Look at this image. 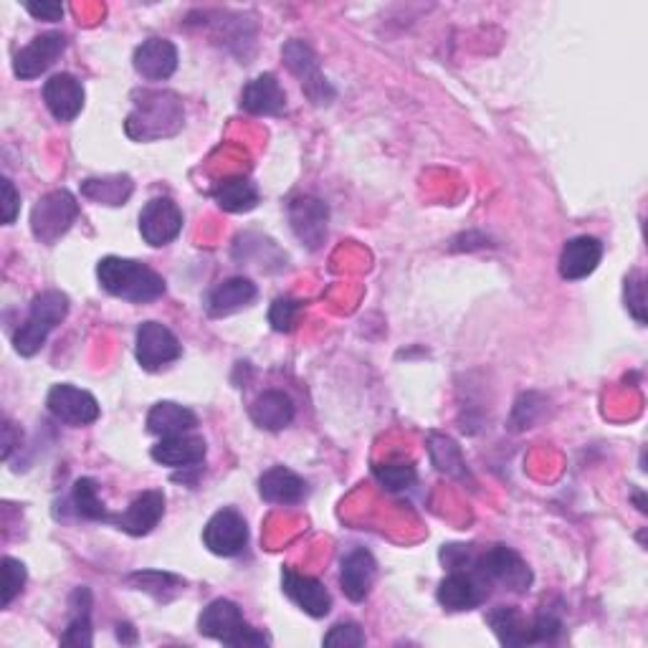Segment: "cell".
I'll use <instances>...</instances> for the list:
<instances>
[{"label":"cell","mask_w":648,"mask_h":648,"mask_svg":"<svg viewBox=\"0 0 648 648\" xmlns=\"http://www.w3.org/2000/svg\"><path fill=\"white\" fill-rule=\"evenodd\" d=\"M135 107L127 115L125 133L137 143H155L178 135L186 125L182 100L168 90H143L135 92Z\"/></svg>","instance_id":"cell-1"},{"label":"cell","mask_w":648,"mask_h":648,"mask_svg":"<svg viewBox=\"0 0 648 648\" xmlns=\"http://www.w3.org/2000/svg\"><path fill=\"white\" fill-rule=\"evenodd\" d=\"M96 279L104 292L133 304L155 302L165 294V279L143 261L104 257L96 264Z\"/></svg>","instance_id":"cell-2"},{"label":"cell","mask_w":648,"mask_h":648,"mask_svg":"<svg viewBox=\"0 0 648 648\" xmlns=\"http://www.w3.org/2000/svg\"><path fill=\"white\" fill-rule=\"evenodd\" d=\"M69 314V296L56 289L41 292L33 296L31 312L25 322L15 330L13 347L21 357H33L41 353V347L46 345L51 332H54Z\"/></svg>","instance_id":"cell-3"},{"label":"cell","mask_w":648,"mask_h":648,"mask_svg":"<svg viewBox=\"0 0 648 648\" xmlns=\"http://www.w3.org/2000/svg\"><path fill=\"white\" fill-rule=\"evenodd\" d=\"M198 634L206 638H216L226 646L249 648V646H269V638L261 630L251 628L243 618L241 608L233 600L218 598L208 603L198 618Z\"/></svg>","instance_id":"cell-4"},{"label":"cell","mask_w":648,"mask_h":648,"mask_svg":"<svg viewBox=\"0 0 648 648\" xmlns=\"http://www.w3.org/2000/svg\"><path fill=\"white\" fill-rule=\"evenodd\" d=\"M79 218V203L69 190H51L39 198V203L31 210V231L33 239L46 247H54L64 236L72 231Z\"/></svg>","instance_id":"cell-5"},{"label":"cell","mask_w":648,"mask_h":648,"mask_svg":"<svg viewBox=\"0 0 648 648\" xmlns=\"http://www.w3.org/2000/svg\"><path fill=\"white\" fill-rule=\"evenodd\" d=\"M182 355L180 339L163 322H143L135 337V357L143 370L157 373L173 365Z\"/></svg>","instance_id":"cell-6"},{"label":"cell","mask_w":648,"mask_h":648,"mask_svg":"<svg viewBox=\"0 0 648 648\" xmlns=\"http://www.w3.org/2000/svg\"><path fill=\"white\" fill-rule=\"evenodd\" d=\"M479 571L484 573L489 583L502 585L510 593H527L534 581L530 565L524 563L522 555L506 545H494L484 555H479Z\"/></svg>","instance_id":"cell-7"},{"label":"cell","mask_w":648,"mask_h":648,"mask_svg":"<svg viewBox=\"0 0 648 648\" xmlns=\"http://www.w3.org/2000/svg\"><path fill=\"white\" fill-rule=\"evenodd\" d=\"M489 588H492V583L479 571L477 557L474 567H469V571H451L449 577H443L436 598H439L446 610H474L489 598Z\"/></svg>","instance_id":"cell-8"},{"label":"cell","mask_w":648,"mask_h":648,"mask_svg":"<svg viewBox=\"0 0 648 648\" xmlns=\"http://www.w3.org/2000/svg\"><path fill=\"white\" fill-rule=\"evenodd\" d=\"M203 542L210 553L218 557L241 555L249 545L247 520L236 510H231V506H223V510H218L208 520L203 530Z\"/></svg>","instance_id":"cell-9"},{"label":"cell","mask_w":648,"mask_h":648,"mask_svg":"<svg viewBox=\"0 0 648 648\" xmlns=\"http://www.w3.org/2000/svg\"><path fill=\"white\" fill-rule=\"evenodd\" d=\"M282 56L286 61L289 72H292L296 79H300L304 94L310 96L314 104H327L335 92L330 90L327 79L320 72V61L317 54H314L310 43H304L300 39L289 41L282 49Z\"/></svg>","instance_id":"cell-10"},{"label":"cell","mask_w":648,"mask_h":648,"mask_svg":"<svg viewBox=\"0 0 648 648\" xmlns=\"http://www.w3.org/2000/svg\"><path fill=\"white\" fill-rule=\"evenodd\" d=\"M46 408L49 414L66 426H92L100 420V403L82 388H74V385H54L46 396Z\"/></svg>","instance_id":"cell-11"},{"label":"cell","mask_w":648,"mask_h":648,"mask_svg":"<svg viewBox=\"0 0 648 648\" xmlns=\"http://www.w3.org/2000/svg\"><path fill=\"white\" fill-rule=\"evenodd\" d=\"M182 231V210L170 198L147 200L139 213V233L153 249H163L178 239Z\"/></svg>","instance_id":"cell-12"},{"label":"cell","mask_w":648,"mask_h":648,"mask_svg":"<svg viewBox=\"0 0 648 648\" xmlns=\"http://www.w3.org/2000/svg\"><path fill=\"white\" fill-rule=\"evenodd\" d=\"M69 46V39L64 33H41L33 39L29 46H23L13 59V74L19 79H36L43 72H49L56 64V59L64 54Z\"/></svg>","instance_id":"cell-13"},{"label":"cell","mask_w":648,"mask_h":648,"mask_svg":"<svg viewBox=\"0 0 648 648\" xmlns=\"http://www.w3.org/2000/svg\"><path fill=\"white\" fill-rule=\"evenodd\" d=\"M165 516V494L160 489H150L135 497V502L122 514H112V524L117 530L133 534V537H145L150 534Z\"/></svg>","instance_id":"cell-14"},{"label":"cell","mask_w":648,"mask_h":648,"mask_svg":"<svg viewBox=\"0 0 648 648\" xmlns=\"http://www.w3.org/2000/svg\"><path fill=\"white\" fill-rule=\"evenodd\" d=\"M282 588L289 595V600L296 603L306 616L324 618L332 610V595L324 588L317 577L296 573L294 567H284L282 573Z\"/></svg>","instance_id":"cell-15"},{"label":"cell","mask_w":648,"mask_h":648,"mask_svg":"<svg viewBox=\"0 0 648 648\" xmlns=\"http://www.w3.org/2000/svg\"><path fill=\"white\" fill-rule=\"evenodd\" d=\"M327 206L317 198H294L289 206V221H292V231L296 233L306 249H320L327 236Z\"/></svg>","instance_id":"cell-16"},{"label":"cell","mask_w":648,"mask_h":648,"mask_svg":"<svg viewBox=\"0 0 648 648\" xmlns=\"http://www.w3.org/2000/svg\"><path fill=\"white\" fill-rule=\"evenodd\" d=\"M43 102L54 119L74 122L84 109V86L72 74H54L43 84Z\"/></svg>","instance_id":"cell-17"},{"label":"cell","mask_w":648,"mask_h":648,"mask_svg":"<svg viewBox=\"0 0 648 648\" xmlns=\"http://www.w3.org/2000/svg\"><path fill=\"white\" fill-rule=\"evenodd\" d=\"M178 49L168 39H147L135 49V72L147 82H165L178 69Z\"/></svg>","instance_id":"cell-18"},{"label":"cell","mask_w":648,"mask_h":648,"mask_svg":"<svg viewBox=\"0 0 648 648\" xmlns=\"http://www.w3.org/2000/svg\"><path fill=\"white\" fill-rule=\"evenodd\" d=\"M375 577H378V563L365 547L347 553L339 563V585L353 603H363L370 595Z\"/></svg>","instance_id":"cell-19"},{"label":"cell","mask_w":648,"mask_h":648,"mask_svg":"<svg viewBox=\"0 0 648 648\" xmlns=\"http://www.w3.org/2000/svg\"><path fill=\"white\" fill-rule=\"evenodd\" d=\"M603 259V243L593 236H577L563 247L560 253V276L565 282H581L598 269Z\"/></svg>","instance_id":"cell-20"},{"label":"cell","mask_w":648,"mask_h":648,"mask_svg":"<svg viewBox=\"0 0 648 648\" xmlns=\"http://www.w3.org/2000/svg\"><path fill=\"white\" fill-rule=\"evenodd\" d=\"M206 453H208L206 441L200 439V436L180 433V436H168V439L155 443L150 457L157 463H163V467L192 469L206 461Z\"/></svg>","instance_id":"cell-21"},{"label":"cell","mask_w":648,"mask_h":648,"mask_svg":"<svg viewBox=\"0 0 648 648\" xmlns=\"http://www.w3.org/2000/svg\"><path fill=\"white\" fill-rule=\"evenodd\" d=\"M257 284L251 282L247 276H231L226 282L218 284L213 292L208 294L206 300V312L210 317H229V314H236L241 310H247L249 304L257 300Z\"/></svg>","instance_id":"cell-22"},{"label":"cell","mask_w":648,"mask_h":648,"mask_svg":"<svg viewBox=\"0 0 648 648\" xmlns=\"http://www.w3.org/2000/svg\"><path fill=\"white\" fill-rule=\"evenodd\" d=\"M241 109H247L249 115H282L286 109V94L282 84L276 82L274 74H261L243 86L241 94Z\"/></svg>","instance_id":"cell-23"},{"label":"cell","mask_w":648,"mask_h":648,"mask_svg":"<svg viewBox=\"0 0 648 648\" xmlns=\"http://www.w3.org/2000/svg\"><path fill=\"white\" fill-rule=\"evenodd\" d=\"M249 416L264 431H282L296 416L294 400L284 390H266L251 403Z\"/></svg>","instance_id":"cell-24"},{"label":"cell","mask_w":648,"mask_h":648,"mask_svg":"<svg viewBox=\"0 0 648 648\" xmlns=\"http://www.w3.org/2000/svg\"><path fill=\"white\" fill-rule=\"evenodd\" d=\"M198 428V416L192 414L190 408L180 406V403L173 400H160L155 403L147 414V431L160 436V439H168V436H180L190 433Z\"/></svg>","instance_id":"cell-25"},{"label":"cell","mask_w":648,"mask_h":648,"mask_svg":"<svg viewBox=\"0 0 648 648\" xmlns=\"http://www.w3.org/2000/svg\"><path fill=\"white\" fill-rule=\"evenodd\" d=\"M259 494L269 504H300L306 497V481L286 467H271L259 479Z\"/></svg>","instance_id":"cell-26"},{"label":"cell","mask_w":648,"mask_h":648,"mask_svg":"<svg viewBox=\"0 0 648 648\" xmlns=\"http://www.w3.org/2000/svg\"><path fill=\"white\" fill-rule=\"evenodd\" d=\"M213 200L221 206L226 213H249L259 206V188L257 182L236 175V178H226L213 188Z\"/></svg>","instance_id":"cell-27"},{"label":"cell","mask_w":648,"mask_h":648,"mask_svg":"<svg viewBox=\"0 0 648 648\" xmlns=\"http://www.w3.org/2000/svg\"><path fill=\"white\" fill-rule=\"evenodd\" d=\"M135 192L129 175H104V178H86L82 182V196L100 206H125Z\"/></svg>","instance_id":"cell-28"},{"label":"cell","mask_w":648,"mask_h":648,"mask_svg":"<svg viewBox=\"0 0 648 648\" xmlns=\"http://www.w3.org/2000/svg\"><path fill=\"white\" fill-rule=\"evenodd\" d=\"M489 626L502 646H527L532 644V626L520 610L512 606H499L487 616Z\"/></svg>","instance_id":"cell-29"},{"label":"cell","mask_w":648,"mask_h":648,"mask_svg":"<svg viewBox=\"0 0 648 648\" xmlns=\"http://www.w3.org/2000/svg\"><path fill=\"white\" fill-rule=\"evenodd\" d=\"M64 646H92V593L76 588L72 595V618L61 636Z\"/></svg>","instance_id":"cell-30"},{"label":"cell","mask_w":648,"mask_h":648,"mask_svg":"<svg viewBox=\"0 0 648 648\" xmlns=\"http://www.w3.org/2000/svg\"><path fill=\"white\" fill-rule=\"evenodd\" d=\"M428 451H431V459H433V467L441 471V474H449V477H457V479H467V461L461 457V449L457 446V441H451L449 436H439L433 433L431 439H428Z\"/></svg>","instance_id":"cell-31"},{"label":"cell","mask_w":648,"mask_h":648,"mask_svg":"<svg viewBox=\"0 0 648 648\" xmlns=\"http://www.w3.org/2000/svg\"><path fill=\"white\" fill-rule=\"evenodd\" d=\"M72 504L74 512L82 516V520H92V522H109L112 512L104 506L100 499V492H96V481L84 477L79 479L74 484V494H72Z\"/></svg>","instance_id":"cell-32"},{"label":"cell","mask_w":648,"mask_h":648,"mask_svg":"<svg viewBox=\"0 0 648 648\" xmlns=\"http://www.w3.org/2000/svg\"><path fill=\"white\" fill-rule=\"evenodd\" d=\"M373 477L388 492H406L418 481V471L410 463H375Z\"/></svg>","instance_id":"cell-33"},{"label":"cell","mask_w":648,"mask_h":648,"mask_svg":"<svg viewBox=\"0 0 648 648\" xmlns=\"http://www.w3.org/2000/svg\"><path fill=\"white\" fill-rule=\"evenodd\" d=\"M129 583L137 585V590H145V593H153L157 600L168 603L170 595H165V590L173 588V590H180L182 588V581H178L175 575L168 573H135L129 577Z\"/></svg>","instance_id":"cell-34"},{"label":"cell","mask_w":648,"mask_h":648,"mask_svg":"<svg viewBox=\"0 0 648 648\" xmlns=\"http://www.w3.org/2000/svg\"><path fill=\"white\" fill-rule=\"evenodd\" d=\"M302 314V302L289 300V296H279V300L271 304L269 322L276 332H292L294 324L300 322Z\"/></svg>","instance_id":"cell-35"},{"label":"cell","mask_w":648,"mask_h":648,"mask_svg":"<svg viewBox=\"0 0 648 648\" xmlns=\"http://www.w3.org/2000/svg\"><path fill=\"white\" fill-rule=\"evenodd\" d=\"M25 585V565L15 557H3V608L13 603Z\"/></svg>","instance_id":"cell-36"},{"label":"cell","mask_w":648,"mask_h":648,"mask_svg":"<svg viewBox=\"0 0 648 648\" xmlns=\"http://www.w3.org/2000/svg\"><path fill=\"white\" fill-rule=\"evenodd\" d=\"M626 306L638 324H646V284L641 271H634L626 279Z\"/></svg>","instance_id":"cell-37"},{"label":"cell","mask_w":648,"mask_h":648,"mask_svg":"<svg viewBox=\"0 0 648 648\" xmlns=\"http://www.w3.org/2000/svg\"><path fill=\"white\" fill-rule=\"evenodd\" d=\"M322 644L337 646V648H357V646H365V634L357 624H337L327 636H324Z\"/></svg>","instance_id":"cell-38"},{"label":"cell","mask_w":648,"mask_h":648,"mask_svg":"<svg viewBox=\"0 0 648 648\" xmlns=\"http://www.w3.org/2000/svg\"><path fill=\"white\" fill-rule=\"evenodd\" d=\"M530 626H532V644L537 641L547 644V641H555V638L560 636V630H563V620L553 616V613H540Z\"/></svg>","instance_id":"cell-39"},{"label":"cell","mask_w":648,"mask_h":648,"mask_svg":"<svg viewBox=\"0 0 648 648\" xmlns=\"http://www.w3.org/2000/svg\"><path fill=\"white\" fill-rule=\"evenodd\" d=\"M19 210H21L19 190H15L11 178H3V223L6 226L15 223V218H19Z\"/></svg>","instance_id":"cell-40"},{"label":"cell","mask_w":648,"mask_h":648,"mask_svg":"<svg viewBox=\"0 0 648 648\" xmlns=\"http://www.w3.org/2000/svg\"><path fill=\"white\" fill-rule=\"evenodd\" d=\"M25 11H29L36 21H61L64 19V6L54 3V0H41V3H25Z\"/></svg>","instance_id":"cell-41"},{"label":"cell","mask_w":648,"mask_h":648,"mask_svg":"<svg viewBox=\"0 0 648 648\" xmlns=\"http://www.w3.org/2000/svg\"><path fill=\"white\" fill-rule=\"evenodd\" d=\"M15 446H21V431L11 424V420H6L3 424V461L11 459Z\"/></svg>","instance_id":"cell-42"}]
</instances>
